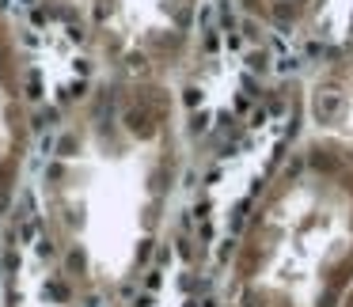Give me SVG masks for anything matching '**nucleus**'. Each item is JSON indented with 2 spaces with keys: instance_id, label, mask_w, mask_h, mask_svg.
Segmentation results:
<instances>
[{
  "instance_id": "f257e3e1",
  "label": "nucleus",
  "mask_w": 353,
  "mask_h": 307,
  "mask_svg": "<svg viewBox=\"0 0 353 307\" xmlns=\"http://www.w3.org/2000/svg\"><path fill=\"white\" fill-rule=\"evenodd\" d=\"M175 178L171 87L103 76L65 118L42 171L50 251L80 296L110 299L148 269Z\"/></svg>"
},
{
  "instance_id": "f03ea898",
  "label": "nucleus",
  "mask_w": 353,
  "mask_h": 307,
  "mask_svg": "<svg viewBox=\"0 0 353 307\" xmlns=\"http://www.w3.org/2000/svg\"><path fill=\"white\" fill-rule=\"evenodd\" d=\"M353 292V156L307 140L274 175L228 266V307H342Z\"/></svg>"
},
{
  "instance_id": "7ed1b4c3",
  "label": "nucleus",
  "mask_w": 353,
  "mask_h": 307,
  "mask_svg": "<svg viewBox=\"0 0 353 307\" xmlns=\"http://www.w3.org/2000/svg\"><path fill=\"white\" fill-rule=\"evenodd\" d=\"M88 46L103 76L163 80L186 65L201 0H80Z\"/></svg>"
},
{
  "instance_id": "20e7f679",
  "label": "nucleus",
  "mask_w": 353,
  "mask_h": 307,
  "mask_svg": "<svg viewBox=\"0 0 353 307\" xmlns=\"http://www.w3.org/2000/svg\"><path fill=\"white\" fill-rule=\"evenodd\" d=\"M31 148V99H27V65L16 27L0 12V231L12 216Z\"/></svg>"
},
{
  "instance_id": "39448f33",
  "label": "nucleus",
  "mask_w": 353,
  "mask_h": 307,
  "mask_svg": "<svg viewBox=\"0 0 353 307\" xmlns=\"http://www.w3.org/2000/svg\"><path fill=\"white\" fill-rule=\"evenodd\" d=\"M315 137L353 156V42L315 76L307 92Z\"/></svg>"
},
{
  "instance_id": "423d86ee",
  "label": "nucleus",
  "mask_w": 353,
  "mask_h": 307,
  "mask_svg": "<svg viewBox=\"0 0 353 307\" xmlns=\"http://www.w3.org/2000/svg\"><path fill=\"white\" fill-rule=\"evenodd\" d=\"M254 23L270 27L277 34H292L319 12L323 0H236Z\"/></svg>"
},
{
  "instance_id": "0eeeda50",
  "label": "nucleus",
  "mask_w": 353,
  "mask_h": 307,
  "mask_svg": "<svg viewBox=\"0 0 353 307\" xmlns=\"http://www.w3.org/2000/svg\"><path fill=\"white\" fill-rule=\"evenodd\" d=\"M342 307H353V292H350V296H345V304Z\"/></svg>"
}]
</instances>
